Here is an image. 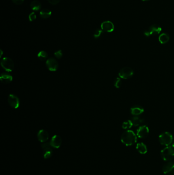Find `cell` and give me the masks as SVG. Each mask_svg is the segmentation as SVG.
<instances>
[{
    "instance_id": "obj_1",
    "label": "cell",
    "mask_w": 174,
    "mask_h": 175,
    "mask_svg": "<svg viewBox=\"0 0 174 175\" xmlns=\"http://www.w3.org/2000/svg\"><path fill=\"white\" fill-rule=\"evenodd\" d=\"M121 141L126 146L132 145L137 141L136 135L132 131H126L121 136Z\"/></svg>"
},
{
    "instance_id": "obj_2",
    "label": "cell",
    "mask_w": 174,
    "mask_h": 175,
    "mask_svg": "<svg viewBox=\"0 0 174 175\" xmlns=\"http://www.w3.org/2000/svg\"><path fill=\"white\" fill-rule=\"evenodd\" d=\"M162 159L165 161H171L174 159V147L167 146L161 151L160 153Z\"/></svg>"
},
{
    "instance_id": "obj_3",
    "label": "cell",
    "mask_w": 174,
    "mask_h": 175,
    "mask_svg": "<svg viewBox=\"0 0 174 175\" xmlns=\"http://www.w3.org/2000/svg\"><path fill=\"white\" fill-rule=\"evenodd\" d=\"M159 141L162 145L169 146L173 141L172 135L169 132H164L159 136Z\"/></svg>"
},
{
    "instance_id": "obj_4",
    "label": "cell",
    "mask_w": 174,
    "mask_h": 175,
    "mask_svg": "<svg viewBox=\"0 0 174 175\" xmlns=\"http://www.w3.org/2000/svg\"><path fill=\"white\" fill-rule=\"evenodd\" d=\"M1 66L7 72L12 71L14 67V64L13 61L9 57H5L1 61Z\"/></svg>"
},
{
    "instance_id": "obj_5",
    "label": "cell",
    "mask_w": 174,
    "mask_h": 175,
    "mask_svg": "<svg viewBox=\"0 0 174 175\" xmlns=\"http://www.w3.org/2000/svg\"><path fill=\"white\" fill-rule=\"evenodd\" d=\"M162 29L159 26L157 25H152L144 32V34L148 37L151 36H155L160 33Z\"/></svg>"
},
{
    "instance_id": "obj_6",
    "label": "cell",
    "mask_w": 174,
    "mask_h": 175,
    "mask_svg": "<svg viewBox=\"0 0 174 175\" xmlns=\"http://www.w3.org/2000/svg\"><path fill=\"white\" fill-rule=\"evenodd\" d=\"M134 72L132 69L130 67H126L120 69L118 75L120 78L123 79H129L133 76Z\"/></svg>"
},
{
    "instance_id": "obj_7",
    "label": "cell",
    "mask_w": 174,
    "mask_h": 175,
    "mask_svg": "<svg viewBox=\"0 0 174 175\" xmlns=\"http://www.w3.org/2000/svg\"><path fill=\"white\" fill-rule=\"evenodd\" d=\"M162 171L165 175H174V163L169 161L164 164L162 167Z\"/></svg>"
},
{
    "instance_id": "obj_8",
    "label": "cell",
    "mask_w": 174,
    "mask_h": 175,
    "mask_svg": "<svg viewBox=\"0 0 174 175\" xmlns=\"http://www.w3.org/2000/svg\"><path fill=\"white\" fill-rule=\"evenodd\" d=\"M8 104L14 109H18L20 106V100L18 97L14 94H10L8 96Z\"/></svg>"
},
{
    "instance_id": "obj_9",
    "label": "cell",
    "mask_w": 174,
    "mask_h": 175,
    "mask_svg": "<svg viewBox=\"0 0 174 175\" xmlns=\"http://www.w3.org/2000/svg\"><path fill=\"white\" fill-rule=\"evenodd\" d=\"M46 66L50 71H56L58 68V63L55 59L50 58L46 60Z\"/></svg>"
},
{
    "instance_id": "obj_10",
    "label": "cell",
    "mask_w": 174,
    "mask_h": 175,
    "mask_svg": "<svg viewBox=\"0 0 174 175\" xmlns=\"http://www.w3.org/2000/svg\"><path fill=\"white\" fill-rule=\"evenodd\" d=\"M50 142L51 147H54L55 149H58L61 145V137L59 135H55L52 137L51 140Z\"/></svg>"
},
{
    "instance_id": "obj_11",
    "label": "cell",
    "mask_w": 174,
    "mask_h": 175,
    "mask_svg": "<svg viewBox=\"0 0 174 175\" xmlns=\"http://www.w3.org/2000/svg\"><path fill=\"white\" fill-rule=\"evenodd\" d=\"M149 129L148 127L145 125H141L137 129V136L140 138H146L148 134Z\"/></svg>"
},
{
    "instance_id": "obj_12",
    "label": "cell",
    "mask_w": 174,
    "mask_h": 175,
    "mask_svg": "<svg viewBox=\"0 0 174 175\" xmlns=\"http://www.w3.org/2000/svg\"><path fill=\"white\" fill-rule=\"evenodd\" d=\"M101 28L103 31H105L107 32H111L114 30V26L111 22L107 20L103 22L101 24Z\"/></svg>"
},
{
    "instance_id": "obj_13",
    "label": "cell",
    "mask_w": 174,
    "mask_h": 175,
    "mask_svg": "<svg viewBox=\"0 0 174 175\" xmlns=\"http://www.w3.org/2000/svg\"><path fill=\"white\" fill-rule=\"evenodd\" d=\"M49 133L44 129L40 130L37 133V138L41 143L46 142L49 139Z\"/></svg>"
},
{
    "instance_id": "obj_14",
    "label": "cell",
    "mask_w": 174,
    "mask_h": 175,
    "mask_svg": "<svg viewBox=\"0 0 174 175\" xmlns=\"http://www.w3.org/2000/svg\"><path fill=\"white\" fill-rule=\"evenodd\" d=\"M0 79L1 81L4 84H9L12 81L13 77L8 73H3L1 75Z\"/></svg>"
},
{
    "instance_id": "obj_15",
    "label": "cell",
    "mask_w": 174,
    "mask_h": 175,
    "mask_svg": "<svg viewBox=\"0 0 174 175\" xmlns=\"http://www.w3.org/2000/svg\"><path fill=\"white\" fill-rule=\"evenodd\" d=\"M143 112V108L138 105L134 106L131 108V113L134 116H138L141 114Z\"/></svg>"
},
{
    "instance_id": "obj_16",
    "label": "cell",
    "mask_w": 174,
    "mask_h": 175,
    "mask_svg": "<svg viewBox=\"0 0 174 175\" xmlns=\"http://www.w3.org/2000/svg\"><path fill=\"white\" fill-rule=\"evenodd\" d=\"M130 120L132 122L133 126H135V127L143 124V123L145 122V119H143V118H141L140 117L137 116L132 117Z\"/></svg>"
},
{
    "instance_id": "obj_17",
    "label": "cell",
    "mask_w": 174,
    "mask_h": 175,
    "mask_svg": "<svg viewBox=\"0 0 174 175\" xmlns=\"http://www.w3.org/2000/svg\"><path fill=\"white\" fill-rule=\"evenodd\" d=\"M30 8L33 11H37L41 9V3L37 0H34L30 4Z\"/></svg>"
},
{
    "instance_id": "obj_18",
    "label": "cell",
    "mask_w": 174,
    "mask_h": 175,
    "mask_svg": "<svg viewBox=\"0 0 174 175\" xmlns=\"http://www.w3.org/2000/svg\"><path fill=\"white\" fill-rule=\"evenodd\" d=\"M39 15L40 17H41L42 18H44V19H46V18H50L52 15L51 11L50 10H49L48 9H43L42 10L40 11L39 13Z\"/></svg>"
},
{
    "instance_id": "obj_19",
    "label": "cell",
    "mask_w": 174,
    "mask_h": 175,
    "mask_svg": "<svg viewBox=\"0 0 174 175\" xmlns=\"http://www.w3.org/2000/svg\"><path fill=\"white\" fill-rule=\"evenodd\" d=\"M136 150H137L138 152L141 154H145L147 152V147L146 145H145L143 142H141L138 143L136 145Z\"/></svg>"
},
{
    "instance_id": "obj_20",
    "label": "cell",
    "mask_w": 174,
    "mask_h": 175,
    "mask_svg": "<svg viewBox=\"0 0 174 175\" xmlns=\"http://www.w3.org/2000/svg\"><path fill=\"white\" fill-rule=\"evenodd\" d=\"M51 147H46L43 149V156L45 159H48L51 157L53 154V151L51 149Z\"/></svg>"
},
{
    "instance_id": "obj_21",
    "label": "cell",
    "mask_w": 174,
    "mask_h": 175,
    "mask_svg": "<svg viewBox=\"0 0 174 175\" xmlns=\"http://www.w3.org/2000/svg\"><path fill=\"white\" fill-rule=\"evenodd\" d=\"M169 36L166 33H162L159 37V41L161 44H165L169 42Z\"/></svg>"
},
{
    "instance_id": "obj_22",
    "label": "cell",
    "mask_w": 174,
    "mask_h": 175,
    "mask_svg": "<svg viewBox=\"0 0 174 175\" xmlns=\"http://www.w3.org/2000/svg\"><path fill=\"white\" fill-rule=\"evenodd\" d=\"M38 57L40 60L42 61H44L46 60L48 58V53L46 51H40L38 53Z\"/></svg>"
},
{
    "instance_id": "obj_23",
    "label": "cell",
    "mask_w": 174,
    "mask_h": 175,
    "mask_svg": "<svg viewBox=\"0 0 174 175\" xmlns=\"http://www.w3.org/2000/svg\"><path fill=\"white\" fill-rule=\"evenodd\" d=\"M132 126H133V124H132V122L130 120L126 121L125 122H124L123 124H122V127L124 129H130Z\"/></svg>"
},
{
    "instance_id": "obj_24",
    "label": "cell",
    "mask_w": 174,
    "mask_h": 175,
    "mask_svg": "<svg viewBox=\"0 0 174 175\" xmlns=\"http://www.w3.org/2000/svg\"><path fill=\"white\" fill-rule=\"evenodd\" d=\"M114 86L116 88H120L122 86V81L120 80V78H116L114 81Z\"/></svg>"
},
{
    "instance_id": "obj_25",
    "label": "cell",
    "mask_w": 174,
    "mask_h": 175,
    "mask_svg": "<svg viewBox=\"0 0 174 175\" xmlns=\"http://www.w3.org/2000/svg\"><path fill=\"white\" fill-rule=\"evenodd\" d=\"M103 31L102 29H97L95 31V33L94 34V36L95 38H99L100 36H101V34H102Z\"/></svg>"
},
{
    "instance_id": "obj_26",
    "label": "cell",
    "mask_w": 174,
    "mask_h": 175,
    "mask_svg": "<svg viewBox=\"0 0 174 175\" xmlns=\"http://www.w3.org/2000/svg\"><path fill=\"white\" fill-rule=\"evenodd\" d=\"M36 19V15L35 13L32 12L29 15V20L32 22Z\"/></svg>"
},
{
    "instance_id": "obj_27",
    "label": "cell",
    "mask_w": 174,
    "mask_h": 175,
    "mask_svg": "<svg viewBox=\"0 0 174 175\" xmlns=\"http://www.w3.org/2000/svg\"><path fill=\"white\" fill-rule=\"evenodd\" d=\"M54 55L57 58L60 59V58H61L62 56L63 55L62 51L61 50H58V51H56L54 53Z\"/></svg>"
},
{
    "instance_id": "obj_28",
    "label": "cell",
    "mask_w": 174,
    "mask_h": 175,
    "mask_svg": "<svg viewBox=\"0 0 174 175\" xmlns=\"http://www.w3.org/2000/svg\"><path fill=\"white\" fill-rule=\"evenodd\" d=\"M12 2L16 5H21L24 2V0H12Z\"/></svg>"
},
{
    "instance_id": "obj_29",
    "label": "cell",
    "mask_w": 174,
    "mask_h": 175,
    "mask_svg": "<svg viewBox=\"0 0 174 175\" xmlns=\"http://www.w3.org/2000/svg\"><path fill=\"white\" fill-rule=\"evenodd\" d=\"M47 1L52 5H56L60 2V0H47Z\"/></svg>"
},
{
    "instance_id": "obj_30",
    "label": "cell",
    "mask_w": 174,
    "mask_h": 175,
    "mask_svg": "<svg viewBox=\"0 0 174 175\" xmlns=\"http://www.w3.org/2000/svg\"><path fill=\"white\" fill-rule=\"evenodd\" d=\"M173 147H174V140H173V141L172 142V145H171Z\"/></svg>"
},
{
    "instance_id": "obj_31",
    "label": "cell",
    "mask_w": 174,
    "mask_h": 175,
    "mask_svg": "<svg viewBox=\"0 0 174 175\" xmlns=\"http://www.w3.org/2000/svg\"><path fill=\"white\" fill-rule=\"evenodd\" d=\"M142 1H148V0H142Z\"/></svg>"
}]
</instances>
